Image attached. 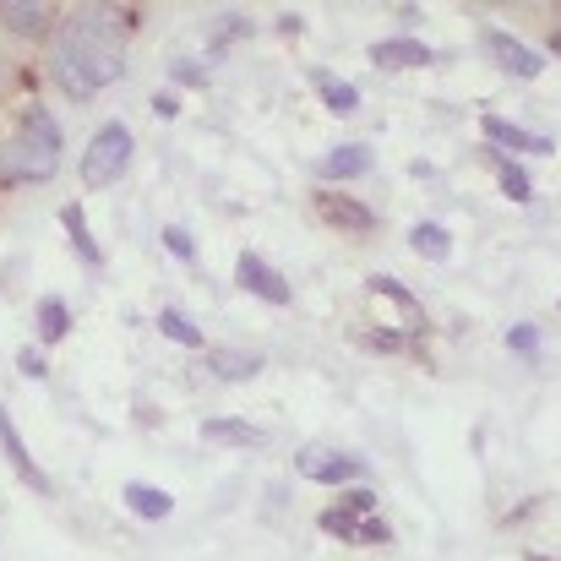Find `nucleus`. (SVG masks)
<instances>
[{"instance_id": "4", "label": "nucleus", "mask_w": 561, "mask_h": 561, "mask_svg": "<svg viewBox=\"0 0 561 561\" xmlns=\"http://www.w3.org/2000/svg\"><path fill=\"white\" fill-rule=\"evenodd\" d=\"M295 469H300L306 480H317V485H339V480H360V474H366L360 458H350V453H328V447H306V453H295Z\"/></svg>"}, {"instance_id": "14", "label": "nucleus", "mask_w": 561, "mask_h": 561, "mask_svg": "<svg viewBox=\"0 0 561 561\" xmlns=\"http://www.w3.org/2000/svg\"><path fill=\"white\" fill-rule=\"evenodd\" d=\"M126 507H131L137 518H153V524H164V518L175 513V496H170V491H159V485H142V480H131V485H126Z\"/></svg>"}, {"instance_id": "17", "label": "nucleus", "mask_w": 561, "mask_h": 561, "mask_svg": "<svg viewBox=\"0 0 561 561\" xmlns=\"http://www.w3.org/2000/svg\"><path fill=\"white\" fill-rule=\"evenodd\" d=\"M366 284H371V295H387V300H392V306L403 311V322H409V328H420V322H425V311H420V300H414V295H409V289H403V284H398L392 273H371Z\"/></svg>"}, {"instance_id": "27", "label": "nucleus", "mask_w": 561, "mask_h": 561, "mask_svg": "<svg viewBox=\"0 0 561 561\" xmlns=\"http://www.w3.org/2000/svg\"><path fill=\"white\" fill-rule=\"evenodd\" d=\"M16 366H22V376H33V381H44V371H49L38 350H22V355H16Z\"/></svg>"}, {"instance_id": "8", "label": "nucleus", "mask_w": 561, "mask_h": 561, "mask_svg": "<svg viewBox=\"0 0 561 561\" xmlns=\"http://www.w3.org/2000/svg\"><path fill=\"white\" fill-rule=\"evenodd\" d=\"M317 213L339 229V234H366L376 224V213L366 202H355V196H344V191H317Z\"/></svg>"}, {"instance_id": "28", "label": "nucleus", "mask_w": 561, "mask_h": 561, "mask_svg": "<svg viewBox=\"0 0 561 561\" xmlns=\"http://www.w3.org/2000/svg\"><path fill=\"white\" fill-rule=\"evenodd\" d=\"M153 110H159V121H175V115H181V99H175V93H159Z\"/></svg>"}, {"instance_id": "11", "label": "nucleus", "mask_w": 561, "mask_h": 561, "mask_svg": "<svg viewBox=\"0 0 561 561\" xmlns=\"http://www.w3.org/2000/svg\"><path fill=\"white\" fill-rule=\"evenodd\" d=\"M371 60L381 66V71H403V66H425V60H431V49H425L420 38H376Z\"/></svg>"}, {"instance_id": "10", "label": "nucleus", "mask_w": 561, "mask_h": 561, "mask_svg": "<svg viewBox=\"0 0 561 561\" xmlns=\"http://www.w3.org/2000/svg\"><path fill=\"white\" fill-rule=\"evenodd\" d=\"M0 447H5V463H11V469L38 491V496H49V474H44V469L33 463V453L22 447V436H16V425H11V414H5V409H0Z\"/></svg>"}, {"instance_id": "1", "label": "nucleus", "mask_w": 561, "mask_h": 561, "mask_svg": "<svg viewBox=\"0 0 561 561\" xmlns=\"http://www.w3.org/2000/svg\"><path fill=\"white\" fill-rule=\"evenodd\" d=\"M126 71V38L110 27L104 11H82L66 22V38L55 49V82L71 99H93L104 82Z\"/></svg>"}, {"instance_id": "29", "label": "nucleus", "mask_w": 561, "mask_h": 561, "mask_svg": "<svg viewBox=\"0 0 561 561\" xmlns=\"http://www.w3.org/2000/svg\"><path fill=\"white\" fill-rule=\"evenodd\" d=\"M366 350H398V333H360Z\"/></svg>"}, {"instance_id": "12", "label": "nucleus", "mask_w": 561, "mask_h": 561, "mask_svg": "<svg viewBox=\"0 0 561 561\" xmlns=\"http://www.w3.org/2000/svg\"><path fill=\"white\" fill-rule=\"evenodd\" d=\"M366 170H371V148L366 142H344V148H333L322 159V181H355Z\"/></svg>"}, {"instance_id": "13", "label": "nucleus", "mask_w": 561, "mask_h": 561, "mask_svg": "<svg viewBox=\"0 0 561 561\" xmlns=\"http://www.w3.org/2000/svg\"><path fill=\"white\" fill-rule=\"evenodd\" d=\"M0 22H5L11 33L38 38V33L49 27V5H44V0H0Z\"/></svg>"}, {"instance_id": "5", "label": "nucleus", "mask_w": 561, "mask_h": 561, "mask_svg": "<svg viewBox=\"0 0 561 561\" xmlns=\"http://www.w3.org/2000/svg\"><path fill=\"white\" fill-rule=\"evenodd\" d=\"M317 524H322L333 540H344V546H387V540H392V529H387L381 518H366V513H344V507H328Z\"/></svg>"}, {"instance_id": "31", "label": "nucleus", "mask_w": 561, "mask_h": 561, "mask_svg": "<svg viewBox=\"0 0 561 561\" xmlns=\"http://www.w3.org/2000/svg\"><path fill=\"white\" fill-rule=\"evenodd\" d=\"M551 49H557V55H561V27H557V33H551Z\"/></svg>"}, {"instance_id": "26", "label": "nucleus", "mask_w": 561, "mask_h": 561, "mask_svg": "<svg viewBox=\"0 0 561 561\" xmlns=\"http://www.w3.org/2000/svg\"><path fill=\"white\" fill-rule=\"evenodd\" d=\"M339 507H344V513H366V518H371L376 496H371V491H366V485H355L350 496H339Z\"/></svg>"}, {"instance_id": "32", "label": "nucleus", "mask_w": 561, "mask_h": 561, "mask_svg": "<svg viewBox=\"0 0 561 561\" xmlns=\"http://www.w3.org/2000/svg\"><path fill=\"white\" fill-rule=\"evenodd\" d=\"M529 561H546V557H529Z\"/></svg>"}, {"instance_id": "30", "label": "nucleus", "mask_w": 561, "mask_h": 561, "mask_svg": "<svg viewBox=\"0 0 561 561\" xmlns=\"http://www.w3.org/2000/svg\"><path fill=\"white\" fill-rule=\"evenodd\" d=\"M175 77L191 82V88H202V77H207V71H202V66H191V60H181V66H175Z\"/></svg>"}, {"instance_id": "22", "label": "nucleus", "mask_w": 561, "mask_h": 561, "mask_svg": "<svg viewBox=\"0 0 561 561\" xmlns=\"http://www.w3.org/2000/svg\"><path fill=\"white\" fill-rule=\"evenodd\" d=\"M153 328H159L164 339H175V344H186V350H202V333L191 328V322H186V317H181V311H159V317H153Z\"/></svg>"}, {"instance_id": "20", "label": "nucleus", "mask_w": 561, "mask_h": 561, "mask_svg": "<svg viewBox=\"0 0 561 561\" xmlns=\"http://www.w3.org/2000/svg\"><path fill=\"white\" fill-rule=\"evenodd\" d=\"M66 333H71L66 300H60V295H44V300H38V339H44V344H60Z\"/></svg>"}, {"instance_id": "3", "label": "nucleus", "mask_w": 561, "mask_h": 561, "mask_svg": "<svg viewBox=\"0 0 561 561\" xmlns=\"http://www.w3.org/2000/svg\"><path fill=\"white\" fill-rule=\"evenodd\" d=\"M126 164H131V131H126L121 121L99 126L93 142H88V153H82V181L93 191H104L126 175Z\"/></svg>"}, {"instance_id": "23", "label": "nucleus", "mask_w": 561, "mask_h": 561, "mask_svg": "<svg viewBox=\"0 0 561 561\" xmlns=\"http://www.w3.org/2000/svg\"><path fill=\"white\" fill-rule=\"evenodd\" d=\"M496 181H502V196H513V202H529V196H535L529 175H524L513 159H496Z\"/></svg>"}, {"instance_id": "18", "label": "nucleus", "mask_w": 561, "mask_h": 561, "mask_svg": "<svg viewBox=\"0 0 561 561\" xmlns=\"http://www.w3.org/2000/svg\"><path fill=\"white\" fill-rule=\"evenodd\" d=\"M207 366L218 381H251V376L262 371V355H234V350H213L207 355Z\"/></svg>"}, {"instance_id": "15", "label": "nucleus", "mask_w": 561, "mask_h": 561, "mask_svg": "<svg viewBox=\"0 0 561 561\" xmlns=\"http://www.w3.org/2000/svg\"><path fill=\"white\" fill-rule=\"evenodd\" d=\"M311 82H317V93H322V104H328L333 115H355V110H360V88H355V82H344V77H333V71H311Z\"/></svg>"}, {"instance_id": "19", "label": "nucleus", "mask_w": 561, "mask_h": 561, "mask_svg": "<svg viewBox=\"0 0 561 561\" xmlns=\"http://www.w3.org/2000/svg\"><path fill=\"white\" fill-rule=\"evenodd\" d=\"M60 224H66V234H71V245H77V256H82L88 267H99V245H93V234H88V218H82V202H66V207H60Z\"/></svg>"}, {"instance_id": "9", "label": "nucleus", "mask_w": 561, "mask_h": 561, "mask_svg": "<svg viewBox=\"0 0 561 561\" xmlns=\"http://www.w3.org/2000/svg\"><path fill=\"white\" fill-rule=\"evenodd\" d=\"M480 131H485V142H496V148H507V153L551 159V137H535V131H524V126H513V121H502V115H485Z\"/></svg>"}, {"instance_id": "6", "label": "nucleus", "mask_w": 561, "mask_h": 561, "mask_svg": "<svg viewBox=\"0 0 561 561\" xmlns=\"http://www.w3.org/2000/svg\"><path fill=\"white\" fill-rule=\"evenodd\" d=\"M485 49H491V60H496L507 77H524V82H529V77H540V71H546V55H535L529 44H518V38H513V33H502V27H491V33H485Z\"/></svg>"}, {"instance_id": "7", "label": "nucleus", "mask_w": 561, "mask_h": 561, "mask_svg": "<svg viewBox=\"0 0 561 561\" xmlns=\"http://www.w3.org/2000/svg\"><path fill=\"white\" fill-rule=\"evenodd\" d=\"M234 278H240V289H251L256 300H267V306H289V284H284L256 251H240V256H234Z\"/></svg>"}, {"instance_id": "24", "label": "nucleus", "mask_w": 561, "mask_h": 561, "mask_svg": "<svg viewBox=\"0 0 561 561\" xmlns=\"http://www.w3.org/2000/svg\"><path fill=\"white\" fill-rule=\"evenodd\" d=\"M507 350L535 355V350H540V328H513V333H507Z\"/></svg>"}, {"instance_id": "2", "label": "nucleus", "mask_w": 561, "mask_h": 561, "mask_svg": "<svg viewBox=\"0 0 561 561\" xmlns=\"http://www.w3.org/2000/svg\"><path fill=\"white\" fill-rule=\"evenodd\" d=\"M0 170L5 181H49L60 170V126L49 121L44 104H33L16 126V137L0 148Z\"/></svg>"}, {"instance_id": "16", "label": "nucleus", "mask_w": 561, "mask_h": 561, "mask_svg": "<svg viewBox=\"0 0 561 561\" xmlns=\"http://www.w3.org/2000/svg\"><path fill=\"white\" fill-rule=\"evenodd\" d=\"M202 436L224 442V447H262L267 442L262 425H251V420H202Z\"/></svg>"}, {"instance_id": "25", "label": "nucleus", "mask_w": 561, "mask_h": 561, "mask_svg": "<svg viewBox=\"0 0 561 561\" xmlns=\"http://www.w3.org/2000/svg\"><path fill=\"white\" fill-rule=\"evenodd\" d=\"M164 245H170L181 262H191V256H196V245H191V234L181 229V224H170V229H164Z\"/></svg>"}, {"instance_id": "21", "label": "nucleus", "mask_w": 561, "mask_h": 561, "mask_svg": "<svg viewBox=\"0 0 561 561\" xmlns=\"http://www.w3.org/2000/svg\"><path fill=\"white\" fill-rule=\"evenodd\" d=\"M409 245L420 251V256H431V262H447V251H453V240H447V229L442 224H414V234H409Z\"/></svg>"}]
</instances>
